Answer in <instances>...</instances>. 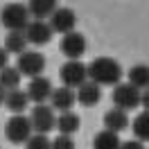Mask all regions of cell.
Segmentation results:
<instances>
[{"label": "cell", "mask_w": 149, "mask_h": 149, "mask_svg": "<svg viewBox=\"0 0 149 149\" xmlns=\"http://www.w3.org/2000/svg\"><path fill=\"white\" fill-rule=\"evenodd\" d=\"M88 70V81L102 86H118L122 79V65L113 56H97L86 65Z\"/></svg>", "instance_id": "obj_1"}, {"label": "cell", "mask_w": 149, "mask_h": 149, "mask_svg": "<svg viewBox=\"0 0 149 149\" xmlns=\"http://www.w3.org/2000/svg\"><path fill=\"white\" fill-rule=\"evenodd\" d=\"M0 20H2V25L9 29V32H25V27L29 25L27 5H20V2L5 5L2 11H0Z\"/></svg>", "instance_id": "obj_2"}, {"label": "cell", "mask_w": 149, "mask_h": 149, "mask_svg": "<svg viewBox=\"0 0 149 149\" xmlns=\"http://www.w3.org/2000/svg\"><path fill=\"white\" fill-rule=\"evenodd\" d=\"M29 124H32V131H36L41 136H47V131H52L56 127L54 109L47 106V104H36L32 109V115H29Z\"/></svg>", "instance_id": "obj_3"}, {"label": "cell", "mask_w": 149, "mask_h": 149, "mask_svg": "<svg viewBox=\"0 0 149 149\" xmlns=\"http://www.w3.org/2000/svg\"><path fill=\"white\" fill-rule=\"evenodd\" d=\"M16 70L20 72V77H23V74L29 77V79L41 77V72L45 70V56L41 54L38 50H27V52H23V54L18 56Z\"/></svg>", "instance_id": "obj_4"}, {"label": "cell", "mask_w": 149, "mask_h": 149, "mask_svg": "<svg viewBox=\"0 0 149 149\" xmlns=\"http://www.w3.org/2000/svg\"><path fill=\"white\" fill-rule=\"evenodd\" d=\"M59 77L63 81L65 88H79L81 84L88 81V70H86V63L81 61H65L59 70Z\"/></svg>", "instance_id": "obj_5"}, {"label": "cell", "mask_w": 149, "mask_h": 149, "mask_svg": "<svg viewBox=\"0 0 149 149\" xmlns=\"http://www.w3.org/2000/svg\"><path fill=\"white\" fill-rule=\"evenodd\" d=\"M5 136L9 138V142L14 145H20V142H27L32 138V124H29V118L25 115H11L7 124H5Z\"/></svg>", "instance_id": "obj_6"}, {"label": "cell", "mask_w": 149, "mask_h": 149, "mask_svg": "<svg viewBox=\"0 0 149 149\" xmlns=\"http://www.w3.org/2000/svg\"><path fill=\"white\" fill-rule=\"evenodd\" d=\"M140 91L138 88H133L131 84H118L113 88V104H115V109H120V111H133V109H138L140 104Z\"/></svg>", "instance_id": "obj_7"}, {"label": "cell", "mask_w": 149, "mask_h": 149, "mask_svg": "<svg viewBox=\"0 0 149 149\" xmlns=\"http://www.w3.org/2000/svg\"><path fill=\"white\" fill-rule=\"evenodd\" d=\"M50 29L52 32H59V34H70L74 32V25H77V16H74L72 9H68V7H56V11L50 16Z\"/></svg>", "instance_id": "obj_8"}, {"label": "cell", "mask_w": 149, "mask_h": 149, "mask_svg": "<svg viewBox=\"0 0 149 149\" xmlns=\"http://www.w3.org/2000/svg\"><path fill=\"white\" fill-rule=\"evenodd\" d=\"M61 52L68 56V61H79L86 52V38L84 34H79V32H70V34H65L61 38Z\"/></svg>", "instance_id": "obj_9"}, {"label": "cell", "mask_w": 149, "mask_h": 149, "mask_svg": "<svg viewBox=\"0 0 149 149\" xmlns=\"http://www.w3.org/2000/svg\"><path fill=\"white\" fill-rule=\"evenodd\" d=\"M25 93H27L29 102L45 104L50 100V95H52V84H50V79H45V77H34V79H29Z\"/></svg>", "instance_id": "obj_10"}, {"label": "cell", "mask_w": 149, "mask_h": 149, "mask_svg": "<svg viewBox=\"0 0 149 149\" xmlns=\"http://www.w3.org/2000/svg\"><path fill=\"white\" fill-rule=\"evenodd\" d=\"M25 38L32 45H45L52 38V29L45 20H29V25L25 27Z\"/></svg>", "instance_id": "obj_11"}, {"label": "cell", "mask_w": 149, "mask_h": 149, "mask_svg": "<svg viewBox=\"0 0 149 149\" xmlns=\"http://www.w3.org/2000/svg\"><path fill=\"white\" fill-rule=\"evenodd\" d=\"M50 102H52V109L54 111H61V113H68L72 111V106L77 104V97H74V91L72 88H54L52 95H50Z\"/></svg>", "instance_id": "obj_12"}, {"label": "cell", "mask_w": 149, "mask_h": 149, "mask_svg": "<svg viewBox=\"0 0 149 149\" xmlns=\"http://www.w3.org/2000/svg\"><path fill=\"white\" fill-rule=\"evenodd\" d=\"M127 127H129V118H127V113H124V111H120V109L113 106L111 111L104 113V129H106V131L120 136V131H124Z\"/></svg>", "instance_id": "obj_13"}, {"label": "cell", "mask_w": 149, "mask_h": 149, "mask_svg": "<svg viewBox=\"0 0 149 149\" xmlns=\"http://www.w3.org/2000/svg\"><path fill=\"white\" fill-rule=\"evenodd\" d=\"M74 97H77V102L84 104V106H95L100 102V97H102V88L97 84H93V81H86V84H81L77 88Z\"/></svg>", "instance_id": "obj_14"}, {"label": "cell", "mask_w": 149, "mask_h": 149, "mask_svg": "<svg viewBox=\"0 0 149 149\" xmlns=\"http://www.w3.org/2000/svg\"><path fill=\"white\" fill-rule=\"evenodd\" d=\"M5 106L9 109L14 115H23V113L27 111V106H29V97L25 91H9V93L5 95Z\"/></svg>", "instance_id": "obj_15"}, {"label": "cell", "mask_w": 149, "mask_h": 149, "mask_svg": "<svg viewBox=\"0 0 149 149\" xmlns=\"http://www.w3.org/2000/svg\"><path fill=\"white\" fill-rule=\"evenodd\" d=\"M79 120H81V118H79L74 111H68V113L56 115V129H59V136H70V138H72V133L79 131V124H81Z\"/></svg>", "instance_id": "obj_16"}, {"label": "cell", "mask_w": 149, "mask_h": 149, "mask_svg": "<svg viewBox=\"0 0 149 149\" xmlns=\"http://www.w3.org/2000/svg\"><path fill=\"white\" fill-rule=\"evenodd\" d=\"M29 16H34V20H45L56 11V2L54 0H32L27 5Z\"/></svg>", "instance_id": "obj_17"}, {"label": "cell", "mask_w": 149, "mask_h": 149, "mask_svg": "<svg viewBox=\"0 0 149 149\" xmlns=\"http://www.w3.org/2000/svg\"><path fill=\"white\" fill-rule=\"evenodd\" d=\"M129 84L133 86V88H138L140 93L147 91L149 88V65H145V63L133 65L129 70Z\"/></svg>", "instance_id": "obj_18"}, {"label": "cell", "mask_w": 149, "mask_h": 149, "mask_svg": "<svg viewBox=\"0 0 149 149\" xmlns=\"http://www.w3.org/2000/svg\"><path fill=\"white\" fill-rule=\"evenodd\" d=\"M27 38H25V32H9L7 38H5V50H7V54H23V52H27Z\"/></svg>", "instance_id": "obj_19"}, {"label": "cell", "mask_w": 149, "mask_h": 149, "mask_svg": "<svg viewBox=\"0 0 149 149\" xmlns=\"http://www.w3.org/2000/svg\"><path fill=\"white\" fill-rule=\"evenodd\" d=\"M122 140L118 133H111V131L102 129L97 136L93 138V149H120Z\"/></svg>", "instance_id": "obj_20"}, {"label": "cell", "mask_w": 149, "mask_h": 149, "mask_svg": "<svg viewBox=\"0 0 149 149\" xmlns=\"http://www.w3.org/2000/svg\"><path fill=\"white\" fill-rule=\"evenodd\" d=\"M18 86H20V72L16 70V68L7 65L5 70H0V88H2L5 93L18 91Z\"/></svg>", "instance_id": "obj_21"}, {"label": "cell", "mask_w": 149, "mask_h": 149, "mask_svg": "<svg viewBox=\"0 0 149 149\" xmlns=\"http://www.w3.org/2000/svg\"><path fill=\"white\" fill-rule=\"evenodd\" d=\"M131 129H133V136L138 138V142H147L149 140V113L147 111L138 113L131 122Z\"/></svg>", "instance_id": "obj_22"}, {"label": "cell", "mask_w": 149, "mask_h": 149, "mask_svg": "<svg viewBox=\"0 0 149 149\" xmlns=\"http://www.w3.org/2000/svg\"><path fill=\"white\" fill-rule=\"evenodd\" d=\"M25 149H52V140L41 133H32V138L25 142Z\"/></svg>", "instance_id": "obj_23"}, {"label": "cell", "mask_w": 149, "mask_h": 149, "mask_svg": "<svg viewBox=\"0 0 149 149\" xmlns=\"http://www.w3.org/2000/svg\"><path fill=\"white\" fill-rule=\"evenodd\" d=\"M52 149H74V140L70 136H56L52 140Z\"/></svg>", "instance_id": "obj_24"}, {"label": "cell", "mask_w": 149, "mask_h": 149, "mask_svg": "<svg viewBox=\"0 0 149 149\" xmlns=\"http://www.w3.org/2000/svg\"><path fill=\"white\" fill-rule=\"evenodd\" d=\"M120 149H145L142 147V142H138V140H127V142H122Z\"/></svg>", "instance_id": "obj_25"}, {"label": "cell", "mask_w": 149, "mask_h": 149, "mask_svg": "<svg viewBox=\"0 0 149 149\" xmlns=\"http://www.w3.org/2000/svg\"><path fill=\"white\" fill-rule=\"evenodd\" d=\"M7 65H9V54L5 47H0V70H5Z\"/></svg>", "instance_id": "obj_26"}, {"label": "cell", "mask_w": 149, "mask_h": 149, "mask_svg": "<svg viewBox=\"0 0 149 149\" xmlns=\"http://www.w3.org/2000/svg\"><path fill=\"white\" fill-rule=\"evenodd\" d=\"M140 104H142V106H145V111L149 113V88H147L142 95H140Z\"/></svg>", "instance_id": "obj_27"}, {"label": "cell", "mask_w": 149, "mask_h": 149, "mask_svg": "<svg viewBox=\"0 0 149 149\" xmlns=\"http://www.w3.org/2000/svg\"><path fill=\"white\" fill-rule=\"evenodd\" d=\"M5 95H7V93H5L2 88H0V104H5Z\"/></svg>", "instance_id": "obj_28"}]
</instances>
